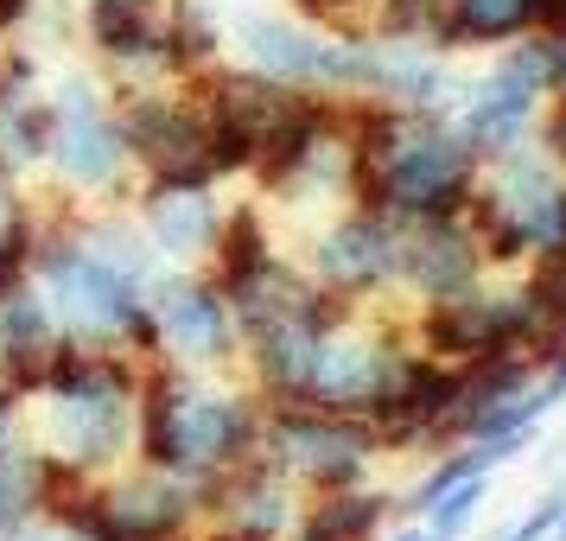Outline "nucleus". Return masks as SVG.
Listing matches in <instances>:
<instances>
[{"label":"nucleus","instance_id":"13","mask_svg":"<svg viewBox=\"0 0 566 541\" xmlns=\"http://www.w3.org/2000/svg\"><path fill=\"white\" fill-rule=\"evenodd\" d=\"M306 274L350 306L388 300L395 293V223L363 205L325 217L306 242Z\"/></svg>","mask_w":566,"mask_h":541},{"label":"nucleus","instance_id":"3","mask_svg":"<svg viewBox=\"0 0 566 541\" xmlns=\"http://www.w3.org/2000/svg\"><path fill=\"white\" fill-rule=\"evenodd\" d=\"M261 395L249 383H223L191 363H140V427L134 459L172 471L191 490H210L223 471L255 459Z\"/></svg>","mask_w":566,"mask_h":541},{"label":"nucleus","instance_id":"1","mask_svg":"<svg viewBox=\"0 0 566 541\" xmlns=\"http://www.w3.org/2000/svg\"><path fill=\"white\" fill-rule=\"evenodd\" d=\"M484 159L464 147L446 108H350V205L388 223L459 217Z\"/></svg>","mask_w":566,"mask_h":541},{"label":"nucleus","instance_id":"24","mask_svg":"<svg viewBox=\"0 0 566 541\" xmlns=\"http://www.w3.org/2000/svg\"><path fill=\"white\" fill-rule=\"evenodd\" d=\"M490 497V478H464V485H452L446 497H433L427 510H420V522L433 529V541H459L464 529H471V516L484 510Z\"/></svg>","mask_w":566,"mask_h":541},{"label":"nucleus","instance_id":"5","mask_svg":"<svg viewBox=\"0 0 566 541\" xmlns=\"http://www.w3.org/2000/svg\"><path fill=\"white\" fill-rule=\"evenodd\" d=\"M464 217L496 268H566V173L541 147L484 159Z\"/></svg>","mask_w":566,"mask_h":541},{"label":"nucleus","instance_id":"30","mask_svg":"<svg viewBox=\"0 0 566 541\" xmlns=\"http://www.w3.org/2000/svg\"><path fill=\"white\" fill-rule=\"evenodd\" d=\"M376 541H433V529H427V522H420V516H408V522H401V529H395V535H376Z\"/></svg>","mask_w":566,"mask_h":541},{"label":"nucleus","instance_id":"10","mask_svg":"<svg viewBox=\"0 0 566 541\" xmlns=\"http://www.w3.org/2000/svg\"><path fill=\"white\" fill-rule=\"evenodd\" d=\"M147 319H154L159 357L154 363H191V370H223L242 351L230 293L205 268H159L147 281Z\"/></svg>","mask_w":566,"mask_h":541},{"label":"nucleus","instance_id":"8","mask_svg":"<svg viewBox=\"0 0 566 541\" xmlns=\"http://www.w3.org/2000/svg\"><path fill=\"white\" fill-rule=\"evenodd\" d=\"M554 332L547 319V293L541 281H510V287H464L452 300L420 306L413 337L427 344V357L439 363H484V357H510V351H535L541 337Z\"/></svg>","mask_w":566,"mask_h":541},{"label":"nucleus","instance_id":"31","mask_svg":"<svg viewBox=\"0 0 566 541\" xmlns=\"http://www.w3.org/2000/svg\"><path fill=\"white\" fill-rule=\"evenodd\" d=\"M547 27H566V0H547Z\"/></svg>","mask_w":566,"mask_h":541},{"label":"nucleus","instance_id":"12","mask_svg":"<svg viewBox=\"0 0 566 541\" xmlns=\"http://www.w3.org/2000/svg\"><path fill=\"white\" fill-rule=\"evenodd\" d=\"M242 64L255 77L281 83V90H306V96H350V32L306 27V20H281V13H249L235 27Z\"/></svg>","mask_w":566,"mask_h":541},{"label":"nucleus","instance_id":"9","mask_svg":"<svg viewBox=\"0 0 566 541\" xmlns=\"http://www.w3.org/2000/svg\"><path fill=\"white\" fill-rule=\"evenodd\" d=\"M255 459H268L281 478H293V485H306V490H350L369 478V465L382 459V439L357 414L261 402Z\"/></svg>","mask_w":566,"mask_h":541},{"label":"nucleus","instance_id":"16","mask_svg":"<svg viewBox=\"0 0 566 541\" xmlns=\"http://www.w3.org/2000/svg\"><path fill=\"white\" fill-rule=\"evenodd\" d=\"M205 516L217 522V541H286L300 522V497L268 459H242L205 490Z\"/></svg>","mask_w":566,"mask_h":541},{"label":"nucleus","instance_id":"23","mask_svg":"<svg viewBox=\"0 0 566 541\" xmlns=\"http://www.w3.org/2000/svg\"><path fill=\"white\" fill-rule=\"evenodd\" d=\"M363 20H369V32H382V39H420V45H433L439 52L446 0H369Z\"/></svg>","mask_w":566,"mask_h":541},{"label":"nucleus","instance_id":"15","mask_svg":"<svg viewBox=\"0 0 566 541\" xmlns=\"http://www.w3.org/2000/svg\"><path fill=\"white\" fill-rule=\"evenodd\" d=\"M452 90H459V71L446 52L420 39L350 32V96L376 108H446Z\"/></svg>","mask_w":566,"mask_h":541},{"label":"nucleus","instance_id":"22","mask_svg":"<svg viewBox=\"0 0 566 541\" xmlns=\"http://www.w3.org/2000/svg\"><path fill=\"white\" fill-rule=\"evenodd\" d=\"M388 516H395V497H376V490H357V485L318 490V503L293 522L286 541H376L388 529Z\"/></svg>","mask_w":566,"mask_h":541},{"label":"nucleus","instance_id":"17","mask_svg":"<svg viewBox=\"0 0 566 541\" xmlns=\"http://www.w3.org/2000/svg\"><path fill=\"white\" fill-rule=\"evenodd\" d=\"M134 223L147 230L154 256L166 268H205L223 230V205L217 185H147L134 191Z\"/></svg>","mask_w":566,"mask_h":541},{"label":"nucleus","instance_id":"28","mask_svg":"<svg viewBox=\"0 0 566 541\" xmlns=\"http://www.w3.org/2000/svg\"><path fill=\"white\" fill-rule=\"evenodd\" d=\"M369 0H300V13H312L318 27H332V32H350V20H357Z\"/></svg>","mask_w":566,"mask_h":541},{"label":"nucleus","instance_id":"19","mask_svg":"<svg viewBox=\"0 0 566 541\" xmlns=\"http://www.w3.org/2000/svg\"><path fill=\"white\" fill-rule=\"evenodd\" d=\"M45 134H52V96L27 52H0V173L20 185L45 166Z\"/></svg>","mask_w":566,"mask_h":541},{"label":"nucleus","instance_id":"4","mask_svg":"<svg viewBox=\"0 0 566 541\" xmlns=\"http://www.w3.org/2000/svg\"><path fill=\"white\" fill-rule=\"evenodd\" d=\"M27 281L39 287V300L52 312V325L64 344H83V351H122L134 363L159 357L154 319H147V287L122 274L108 256H96L71 217L64 223H45L39 217V236H32L27 256Z\"/></svg>","mask_w":566,"mask_h":541},{"label":"nucleus","instance_id":"27","mask_svg":"<svg viewBox=\"0 0 566 541\" xmlns=\"http://www.w3.org/2000/svg\"><path fill=\"white\" fill-rule=\"evenodd\" d=\"M535 147L566 173V96H560L554 108H541V122H535Z\"/></svg>","mask_w":566,"mask_h":541},{"label":"nucleus","instance_id":"18","mask_svg":"<svg viewBox=\"0 0 566 541\" xmlns=\"http://www.w3.org/2000/svg\"><path fill=\"white\" fill-rule=\"evenodd\" d=\"M83 32L96 58H108L115 71H172V27H166V0H90L83 7Z\"/></svg>","mask_w":566,"mask_h":541},{"label":"nucleus","instance_id":"2","mask_svg":"<svg viewBox=\"0 0 566 541\" xmlns=\"http://www.w3.org/2000/svg\"><path fill=\"white\" fill-rule=\"evenodd\" d=\"M140 427V363L122 351L57 344L27 395V434L71 485H96L134 459Z\"/></svg>","mask_w":566,"mask_h":541},{"label":"nucleus","instance_id":"14","mask_svg":"<svg viewBox=\"0 0 566 541\" xmlns=\"http://www.w3.org/2000/svg\"><path fill=\"white\" fill-rule=\"evenodd\" d=\"M484 242L471 230V217H408L395 223V293H408L413 306L452 300L464 287L484 281Z\"/></svg>","mask_w":566,"mask_h":541},{"label":"nucleus","instance_id":"21","mask_svg":"<svg viewBox=\"0 0 566 541\" xmlns=\"http://www.w3.org/2000/svg\"><path fill=\"white\" fill-rule=\"evenodd\" d=\"M64 485H71V478L32 446V434H7L0 439V535H13V529L39 522V516L57 503V490Z\"/></svg>","mask_w":566,"mask_h":541},{"label":"nucleus","instance_id":"25","mask_svg":"<svg viewBox=\"0 0 566 541\" xmlns=\"http://www.w3.org/2000/svg\"><path fill=\"white\" fill-rule=\"evenodd\" d=\"M528 58H535L541 96H547V103H560V96H566V27L528 32Z\"/></svg>","mask_w":566,"mask_h":541},{"label":"nucleus","instance_id":"26","mask_svg":"<svg viewBox=\"0 0 566 541\" xmlns=\"http://www.w3.org/2000/svg\"><path fill=\"white\" fill-rule=\"evenodd\" d=\"M560 516H566V485H554L522 522H510L503 535H490V541H554V522H560Z\"/></svg>","mask_w":566,"mask_h":541},{"label":"nucleus","instance_id":"29","mask_svg":"<svg viewBox=\"0 0 566 541\" xmlns=\"http://www.w3.org/2000/svg\"><path fill=\"white\" fill-rule=\"evenodd\" d=\"M32 13H39V0H0V39L27 32V27H32Z\"/></svg>","mask_w":566,"mask_h":541},{"label":"nucleus","instance_id":"11","mask_svg":"<svg viewBox=\"0 0 566 541\" xmlns=\"http://www.w3.org/2000/svg\"><path fill=\"white\" fill-rule=\"evenodd\" d=\"M541 108H547V96H541L528 39H522V45L510 39V45H496V64H490V71H478V77H464L459 90H452L446 115H452V128L464 134L471 154L496 159V154H510V147H528V141H535Z\"/></svg>","mask_w":566,"mask_h":541},{"label":"nucleus","instance_id":"20","mask_svg":"<svg viewBox=\"0 0 566 541\" xmlns=\"http://www.w3.org/2000/svg\"><path fill=\"white\" fill-rule=\"evenodd\" d=\"M541 27H547V0H446L439 52H496Z\"/></svg>","mask_w":566,"mask_h":541},{"label":"nucleus","instance_id":"6","mask_svg":"<svg viewBox=\"0 0 566 541\" xmlns=\"http://www.w3.org/2000/svg\"><path fill=\"white\" fill-rule=\"evenodd\" d=\"M413 363L408 337L395 325H376L363 306L337 312L332 325H318L306 337V351L293 357L286 383L268 395L281 408H325V414H357L376 427L382 402L395 395L401 370Z\"/></svg>","mask_w":566,"mask_h":541},{"label":"nucleus","instance_id":"7","mask_svg":"<svg viewBox=\"0 0 566 541\" xmlns=\"http://www.w3.org/2000/svg\"><path fill=\"white\" fill-rule=\"evenodd\" d=\"M45 96H52L45 173L83 205H115V191L140 173L128 154V134H122V115H115V96L83 71L45 83Z\"/></svg>","mask_w":566,"mask_h":541}]
</instances>
